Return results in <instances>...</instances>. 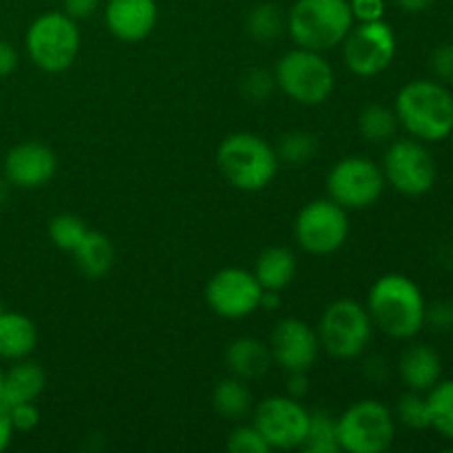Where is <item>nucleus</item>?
Wrapping results in <instances>:
<instances>
[{"label":"nucleus","mask_w":453,"mask_h":453,"mask_svg":"<svg viewBox=\"0 0 453 453\" xmlns=\"http://www.w3.org/2000/svg\"><path fill=\"white\" fill-rule=\"evenodd\" d=\"M396 418L410 429H429V407L427 396L420 392H407L396 403Z\"/></svg>","instance_id":"obj_31"},{"label":"nucleus","mask_w":453,"mask_h":453,"mask_svg":"<svg viewBox=\"0 0 453 453\" xmlns=\"http://www.w3.org/2000/svg\"><path fill=\"white\" fill-rule=\"evenodd\" d=\"M246 27L257 42H273L286 31V16L277 4L261 3L250 9Z\"/></svg>","instance_id":"obj_28"},{"label":"nucleus","mask_w":453,"mask_h":453,"mask_svg":"<svg viewBox=\"0 0 453 453\" xmlns=\"http://www.w3.org/2000/svg\"><path fill=\"white\" fill-rule=\"evenodd\" d=\"M228 449L233 453H270V445L255 425H242L228 438Z\"/></svg>","instance_id":"obj_32"},{"label":"nucleus","mask_w":453,"mask_h":453,"mask_svg":"<svg viewBox=\"0 0 453 453\" xmlns=\"http://www.w3.org/2000/svg\"><path fill=\"white\" fill-rule=\"evenodd\" d=\"M274 82L299 104L317 106L334 91V71L319 51L296 47L277 62Z\"/></svg>","instance_id":"obj_6"},{"label":"nucleus","mask_w":453,"mask_h":453,"mask_svg":"<svg viewBox=\"0 0 453 453\" xmlns=\"http://www.w3.org/2000/svg\"><path fill=\"white\" fill-rule=\"evenodd\" d=\"M301 449L308 453H336L339 447V432H336V420L326 410L310 411L308 432Z\"/></svg>","instance_id":"obj_26"},{"label":"nucleus","mask_w":453,"mask_h":453,"mask_svg":"<svg viewBox=\"0 0 453 453\" xmlns=\"http://www.w3.org/2000/svg\"><path fill=\"white\" fill-rule=\"evenodd\" d=\"M47 388V374L42 367L34 361H13V365L4 372L3 388H0V403L4 407L18 405V403H31L40 396Z\"/></svg>","instance_id":"obj_19"},{"label":"nucleus","mask_w":453,"mask_h":453,"mask_svg":"<svg viewBox=\"0 0 453 453\" xmlns=\"http://www.w3.org/2000/svg\"><path fill=\"white\" fill-rule=\"evenodd\" d=\"M87 233L88 228L84 219H80L78 215H71V212H62L49 221V239L53 242V246L65 252H73Z\"/></svg>","instance_id":"obj_29"},{"label":"nucleus","mask_w":453,"mask_h":453,"mask_svg":"<svg viewBox=\"0 0 453 453\" xmlns=\"http://www.w3.org/2000/svg\"><path fill=\"white\" fill-rule=\"evenodd\" d=\"M9 418H12L13 432H31V429H35L40 423V411L35 407V401L12 405L9 407Z\"/></svg>","instance_id":"obj_34"},{"label":"nucleus","mask_w":453,"mask_h":453,"mask_svg":"<svg viewBox=\"0 0 453 453\" xmlns=\"http://www.w3.org/2000/svg\"><path fill=\"white\" fill-rule=\"evenodd\" d=\"M349 234L348 211L332 199H317L301 208L295 221V237L310 255H332Z\"/></svg>","instance_id":"obj_9"},{"label":"nucleus","mask_w":453,"mask_h":453,"mask_svg":"<svg viewBox=\"0 0 453 453\" xmlns=\"http://www.w3.org/2000/svg\"><path fill=\"white\" fill-rule=\"evenodd\" d=\"M308 423L310 411L292 396H268L252 411V425L270 449H296L303 445Z\"/></svg>","instance_id":"obj_13"},{"label":"nucleus","mask_w":453,"mask_h":453,"mask_svg":"<svg viewBox=\"0 0 453 453\" xmlns=\"http://www.w3.org/2000/svg\"><path fill=\"white\" fill-rule=\"evenodd\" d=\"M425 326H432L434 330L445 332L453 330V303L451 301H436L425 312Z\"/></svg>","instance_id":"obj_36"},{"label":"nucleus","mask_w":453,"mask_h":453,"mask_svg":"<svg viewBox=\"0 0 453 453\" xmlns=\"http://www.w3.org/2000/svg\"><path fill=\"white\" fill-rule=\"evenodd\" d=\"M383 175L401 195L420 197L434 188L438 168L420 140H398L385 153Z\"/></svg>","instance_id":"obj_12"},{"label":"nucleus","mask_w":453,"mask_h":453,"mask_svg":"<svg viewBox=\"0 0 453 453\" xmlns=\"http://www.w3.org/2000/svg\"><path fill=\"white\" fill-rule=\"evenodd\" d=\"M38 343L35 323L22 312H7L0 317V358L22 361L29 357Z\"/></svg>","instance_id":"obj_21"},{"label":"nucleus","mask_w":453,"mask_h":453,"mask_svg":"<svg viewBox=\"0 0 453 453\" xmlns=\"http://www.w3.org/2000/svg\"><path fill=\"white\" fill-rule=\"evenodd\" d=\"M349 7H352L354 20L370 22V20H380L385 12V0H349Z\"/></svg>","instance_id":"obj_37"},{"label":"nucleus","mask_w":453,"mask_h":453,"mask_svg":"<svg viewBox=\"0 0 453 453\" xmlns=\"http://www.w3.org/2000/svg\"><path fill=\"white\" fill-rule=\"evenodd\" d=\"M341 451L383 453L396 436V420L392 411L379 401H358L336 418Z\"/></svg>","instance_id":"obj_7"},{"label":"nucleus","mask_w":453,"mask_h":453,"mask_svg":"<svg viewBox=\"0 0 453 453\" xmlns=\"http://www.w3.org/2000/svg\"><path fill=\"white\" fill-rule=\"evenodd\" d=\"M277 87L274 82V73H268L264 69H252L248 71L246 78L242 82V91L250 97L252 102H264L265 97L273 93V88Z\"/></svg>","instance_id":"obj_33"},{"label":"nucleus","mask_w":453,"mask_h":453,"mask_svg":"<svg viewBox=\"0 0 453 453\" xmlns=\"http://www.w3.org/2000/svg\"><path fill=\"white\" fill-rule=\"evenodd\" d=\"M264 288L243 268H224L206 286V301L221 319H246L261 308Z\"/></svg>","instance_id":"obj_14"},{"label":"nucleus","mask_w":453,"mask_h":453,"mask_svg":"<svg viewBox=\"0 0 453 453\" xmlns=\"http://www.w3.org/2000/svg\"><path fill=\"white\" fill-rule=\"evenodd\" d=\"M268 348L273 354V363H277L286 372H310V367L317 361L321 343H319L317 330H312L301 319L290 317L274 326Z\"/></svg>","instance_id":"obj_15"},{"label":"nucleus","mask_w":453,"mask_h":453,"mask_svg":"<svg viewBox=\"0 0 453 453\" xmlns=\"http://www.w3.org/2000/svg\"><path fill=\"white\" fill-rule=\"evenodd\" d=\"M398 124L420 142H441L453 131V96L442 82L414 80L398 91Z\"/></svg>","instance_id":"obj_2"},{"label":"nucleus","mask_w":453,"mask_h":453,"mask_svg":"<svg viewBox=\"0 0 453 453\" xmlns=\"http://www.w3.org/2000/svg\"><path fill=\"white\" fill-rule=\"evenodd\" d=\"M9 181L7 180H3V177H0V206H3L4 202H7V197H9Z\"/></svg>","instance_id":"obj_43"},{"label":"nucleus","mask_w":453,"mask_h":453,"mask_svg":"<svg viewBox=\"0 0 453 453\" xmlns=\"http://www.w3.org/2000/svg\"><path fill=\"white\" fill-rule=\"evenodd\" d=\"M317 137L308 131H290L281 137L277 150L279 159H286L290 164H303L317 155Z\"/></svg>","instance_id":"obj_30"},{"label":"nucleus","mask_w":453,"mask_h":453,"mask_svg":"<svg viewBox=\"0 0 453 453\" xmlns=\"http://www.w3.org/2000/svg\"><path fill=\"white\" fill-rule=\"evenodd\" d=\"M75 265L88 279H102L111 273L115 264V248L106 234L88 230L80 246L73 250Z\"/></svg>","instance_id":"obj_22"},{"label":"nucleus","mask_w":453,"mask_h":453,"mask_svg":"<svg viewBox=\"0 0 453 453\" xmlns=\"http://www.w3.org/2000/svg\"><path fill=\"white\" fill-rule=\"evenodd\" d=\"M3 376H4V370L0 367V388H3Z\"/></svg>","instance_id":"obj_44"},{"label":"nucleus","mask_w":453,"mask_h":453,"mask_svg":"<svg viewBox=\"0 0 453 453\" xmlns=\"http://www.w3.org/2000/svg\"><path fill=\"white\" fill-rule=\"evenodd\" d=\"M358 131L367 142L383 144L389 142L398 131L396 111L383 104H370L358 115Z\"/></svg>","instance_id":"obj_27"},{"label":"nucleus","mask_w":453,"mask_h":453,"mask_svg":"<svg viewBox=\"0 0 453 453\" xmlns=\"http://www.w3.org/2000/svg\"><path fill=\"white\" fill-rule=\"evenodd\" d=\"M252 274L261 283L264 290L281 292L292 283L296 274V257L295 252L283 246H273L264 250L257 259Z\"/></svg>","instance_id":"obj_23"},{"label":"nucleus","mask_w":453,"mask_h":453,"mask_svg":"<svg viewBox=\"0 0 453 453\" xmlns=\"http://www.w3.org/2000/svg\"><path fill=\"white\" fill-rule=\"evenodd\" d=\"M370 312L352 299H339L327 305L319 323V343L330 357L348 361L365 352L372 339Z\"/></svg>","instance_id":"obj_8"},{"label":"nucleus","mask_w":453,"mask_h":453,"mask_svg":"<svg viewBox=\"0 0 453 453\" xmlns=\"http://www.w3.org/2000/svg\"><path fill=\"white\" fill-rule=\"evenodd\" d=\"M18 69V51L12 42L0 40V78L12 75Z\"/></svg>","instance_id":"obj_39"},{"label":"nucleus","mask_w":453,"mask_h":453,"mask_svg":"<svg viewBox=\"0 0 453 453\" xmlns=\"http://www.w3.org/2000/svg\"><path fill=\"white\" fill-rule=\"evenodd\" d=\"M401 379L411 392H429L442 376V361L434 348L425 343H416L405 349L398 363Z\"/></svg>","instance_id":"obj_18"},{"label":"nucleus","mask_w":453,"mask_h":453,"mask_svg":"<svg viewBox=\"0 0 453 453\" xmlns=\"http://www.w3.org/2000/svg\"><path fill=\"white\" fill-rule=\"evenodd\" d=\"M31 62L47 73H62L80 51V29L65 12H49L35 18L25 35Z\"/></svg>","instance_id":"obj_5"},{"label":"nucleus","mask_w":453,"mask_h":453,"mask_svg":"<svg viewBox=\"0 0 453 453\" xmlns=\"http://www.w3.org/2000/svg\"><path fill=\"white\" fill-rule=\"evenodd\" d=\"M341 44L348 69L361 78L383 73L396 56V35L383 18L352 27Z\"/></svg>","instance_id":"obj_11"},{"label":"nucleus","mask_w":453,"mask_h":453,"mask_svg":"<svg viewBox=\"0 0 453 453\" xmlns=\"http://www.w3.org/2000/svg\"><path fill=\"white\" fill-rule=\"evenodd\" d=\"M155 0H106V27L124 42H140L153 34L157 25Z\"/></svg>","instance_id":"obj_17"},{"label":"nucleus","mask_w":453,"mask_h":453,"mask_svg":"<svg viewBox=\"0 0 453 453\" xmlns=\"http://www.w3.org/2000/svg\"><path fill=\"white\" fill-rule=\"evenodd\" d=\"M212 407H215L221 418H243L252 410V394L248 389L246 380L237 379V376L219 380L215 392H212Z\"/></svg>","instance_id":"obj_24"},{"label":"nucleus","mask_w":453,"mask_h":453,"mask_svg":"<svg viewBox=\"0 0 453 453\" xmlns=\"http://www.w3.org/2000/svg\"><path fill=\"white\" fill-rule=\"evenodd\" d=\"M327 195L345 211H363L379 202L385 188L383 168L365 157H345L327 173Z\"/></svg>","instance_id":"obj_10"},{"label":"nucleus","mask_w":453,"mask_h":453,"mask_svg":"<svg viewBox=\"0 0 453 453\" xmlns=\"http://www.w3.org/2000/svg\"><path fill=\"white\" fill-rule=\"evenodd\" d=\"M13 438V427L12 418H9V407H4L0 403V451H4L9 447Z\"/></svg>","instance_id":"obj_41"},{"label":"nucleus","mask_w":453,"mask_h":453,"mask_svg":"<svg viewBox=\"0 0 453 453\" xmlns=\"http://www.w3.org/2000/svg\"><path fill=\"white\" fill-rule=\"evenodd\" d=\"M226 365L233 372V376L242 380L261 379L273 365V354L270 348L259 339L242 336L233 341L226 349Z\"/></svg>","instance_id":"obj_20"},{"label":"nucleus","mask_w":453,"mask_h":453,"mask_svg":"<svg viewBox=\"0 0 453 453\" xmlns=\"http://www.w3.org/2000/svg\"><path fill=\"white\" fill-rule=\"evenodd\" d=\"M432 3L434 0H396L398 7L405 9V12H410V13L425 12V9H427Z\"/></svg>","instance_id":"obj_42"},{"label":"nucleus","mask_w":453,"mask_h":453,"mask_svg":"<svg viewBox=\"0 0 453 453\" xmlns=\"http://www.w3.org/2000/svg\"><path fill=\"white\" fill-rule=\"evenodd\" d=\"M429 427L436 429L442 438L453 441V379L438 380L427 392Z\"/></svg>","instance_id":"obj_25"},{"label":"nucleus","mask_w":453,"mask_h":453,"mask_svg":"<svg viewBox=\"0 0 453 453\" xmlns=\"http://www.w3.org/2000/svg\"><path fill=\"white\" fill-rule=\"evenodd\" d=\"M102 0H62V12L73 20H87L97 12Z\"/></svg>","instance_id":"obj_38"},{"label":"nucleus","mask_w":453,"mask_h":453,"mask_svg":"<svg viewBox=\"0 0 453 453\" xmlns=\"http://www.w3.org/2000/svg\"><path fill=\"white\" fill-rule=\"evenodd\" d=\"M290 379H288V392H290L292 398H303L305 394L310 392L308 383V372H288Z\"/></svg>","instance_id":"obj_40"},{"label":"nucleus","mask_w":453,"mask_h":453,"mask_svg":"<svg viewBox=\"0 0 453 453\" xmlns=\"http://www.w3.org/2000/svg\"><path fill=\"white\" fill-rule=\"evenodd\" d=\"M3 312H4V305H3V301H0V317H3Z\"/></svg>","instance_id":"obj_45"},{"label":"nucleus","mask_w":453,"mask_h":453,"mask_svg":"<svg viewBox=\"0 0 453 453\" xmlns=\"http://www.w3.org/2000/svg\"><path fill=\"white\" fill-rule=\"evenodd\" d=\"M217 166L234 188L257 193L277 177L279 155L255 133H233L217 149Z\"/></svg>","instance_id":"obj_4"},{"label":"nucleus","mask_w":453,"mask_h":453,"mask_svg":"<svg viewBox=\"0 0 453 453\" xmlns=\"http://www.w3.org/2000/svg\"><path fill=\"white\" fill-rule=\"evenodd\" d=\"M56 171V153L40 142H22L4 157V180L16 188H40L53 180Z\"/></svg>","instance_id":"obj_16"},{"label":"nucleus","mask_w":453,"mask_h":453,"mask_svg":"<svg viewBox=\"0 0 453 453\" xmlns=\"http://www.w3.org/2000/svg\"><path fill=\"white\" fill-rule=\"evenodd\" d=\"M429 65L441 82H453V42H445L434 49Z\"/></svg>","instance_id":"obj_35"},{"label":"nucleus","mask_w":453,"mask_h":453,"mask_svg":"<svg viewBox=\"0 0 453 453\" xmlns=\"http://www.w3.org/2000/svg\"><path fill=\"white\" fill-rule=\"evenodd\" d=\"M354 27L349 0H296L286 16V29L296 47L327 51Z\"/></svg>","instance_id":"obj_3"},{"label":"nucleus","mask_w":453,"mask_h":453,"mask_svg":"<svg viewBox=\"0 0 453 453\" xmlns=\"http://www.w3.org/2000/svg\"><path fill=\"white\" fill-rule=\"evenodd\" d=\"M372 323L398 341L414 339L425 327L427 303L420 288L405 274H385L376 279L367 295Z\"/></svg>","instance_id":"obj_1"}]
</instances>
